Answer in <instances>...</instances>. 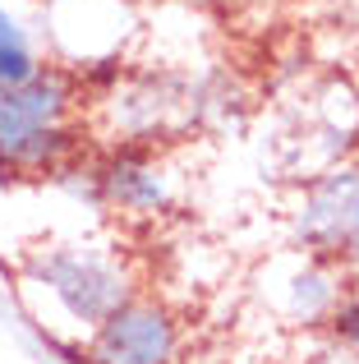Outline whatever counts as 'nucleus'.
<instances>
[{"instance_id": "nucleus-1", "label": "nucleus", "mask_w": 359, "mask_h": 364, "mask_svg": "<svg viewBox=\"0 0 359 364\" xmlns=\"http://www.w3.org/2000/svg\"><path fill=\"white\" fill-rule=\"evenodd\" d=\"M88 97L70 65H37L28 79L0 83V180H51L83 157Z\"/></svg>"}, {"instance_id": "nucleus-2", "label": "nucleus", "mask_w": 359, "mask_h": 364, "mask_svg": "<svg viewBox=\"0 0 359 364\" xmlns=\"http://www.w3.org/2000/svg\"><path fill=\"white\" fill-rule=\"evenodd\" d=\"M18 282L28 295L51 304L65 332L88 337L106 314L138 295V272L116 245L101 240H42L23 254Z\"/></svg>"}, {"instance_id": "nucleus-4", "label": "nucleus", "mask_w": 359, "mask_h": 364, "mask_svg": "<svg viewBox=\"0 0 359 364\" xmlns=\"http://www.w3.org/2000/svg\"><path fill=\"white\" fill-rule=\"evenodd\" d=\"M184 323L162 295H129L83 337V364H180Z\"/></svg>"}, {"instance_id": "nucleus-9", "label": "nucleus", "mask_w": 359, "mask_h": 364, "mask_svg": "<svg viewBox=\"0 0 359 364\" xmlns=\"http://www.w3.org/2000/svg\"><path fill=\"white\" fill-rule=\"evenodd\" d=\"M341 267H346V272H350V282L359 277V240L350 245V254H346V263H341Z\"/></svg>"}, {"instance_id": "nucleus-7", "label": "nucleus", "mask_w": 359, "mask_h": 364, "mask_svg": "<svg viewBox=\"0 0 359 364\" xmlns=\"http://www.w3.org/2000/svg\"><path fill=\"white\" fill-rule=\"evenodd\" d=\"M42 65V46H37L33 28L0 0V83H18Z\"/></svg>"}, {"instance_id": "nucleus-6", "label": "nucleus", "mask_w": 359, "mask_h": 364, "mask_svg": "<svg viewBox=\"0 0 359 364\" xmlns=\"http://www.w3.org/2000/svg\"><path fill=\"white\" fill-rule=\"evenodd\" d=\"M346 291H350V272H346L341 263H327V258H309L304 254L286 277H281L277 309L286 314V323H295V328H327Z\"/></svg>"}, {"instance_id": "nucleus-10", "label": "nucleus", "mask_w": 359, "mask_h": 364, "mask_svg": "<svg viewBox=\"0 0 359 364\" xmlns=\"http://www.w3.org/2000/svg\"><path fill=\"white\" fill-rule=\"evenodd\" d=\"M5 309H9V291L0 286V323H5Z\"/></svg>"}, {"instance_id": "nucleus-5", "label": "nucleus", "mask_w": 359, "mask_h": 364, "mask_svg": "<svg viewBox=\"0 0 359 364\" xmlns=\"http://www.w3.org/2000/svg\"><path fill=\"white\" fill-rule=\"evenodd\" d=\"M290 235L299 254L346 263L350 245L359 240V161H341L309 180L290 213Z\"/></svg>"}, {"instance_id": "nucleus-12", "label": "nucleus", "mask_w": 359, "mask_h": 364, "mask_svg": "<svg viewBox=\"0 0 359 364\" xmlns=\"http://www.w3.org/2000/svg\"><path fill=\"white\" fill-rule=\"evenodd\" d=\"M120 5H134V0H120Z\"/></svg>"}, {"instance_id": "nucleus-11", "label": "nucleus", "mask_w": 359, "mask_h": 364, "mask_svg": "<svg viewBox=\"0 0 359 364\" xmlns=\"http://www.w3.org/2000/svg\"><path fill=\"white\" fill-rule=\"evenodd\" d=\"M355 148H359V129H355Z\"/></svg>"}, {"instance_id": "nucleus-3", "label": "nucleus", "mask_w": 359, "mask_h": 364, "mask_svg": "<svg viewBox=\"0 0 359 364\" xmlns=\"http://www.w3.org/2000/svg\"><path fill=\"white\" fill-rule=\"evenodd\" d=\"M83 194L92 208L116 213L120 222L148 226L175 213L180 189L162 148H106L97 157H83Z\"/></svg>"}, {"instance_id": "nucleus-8", "label": "nucleus", "mask_w": 359, "mask_h": 364, "mask_svg": "<svg viewBox=\"0 0 359 364\" xmlns=\"http://www.w3.org/2000/svg\"><path fill=\"white\" fill-rule=\"evenodd\" d=\"M327 332H332V346L336 350H346L350 360H359V286H350V291L341 295V304H336Z\"/></svg>"}]
</instances>
